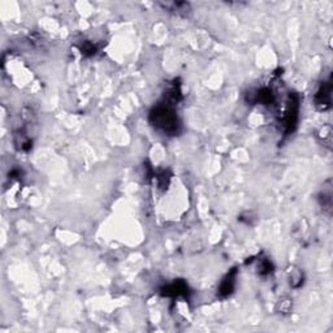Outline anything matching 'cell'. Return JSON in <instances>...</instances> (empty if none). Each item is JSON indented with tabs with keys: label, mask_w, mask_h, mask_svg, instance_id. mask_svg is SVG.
<instances>
[{
	"label": "cell",
	"mask_w": 333,
	"mask_h": 333,
	"mask_svg": "<svg viewBox=\"0 0 333 333\" xmlns=\"http://www.w3.org/2000/svg\"><path fill=\"white\" fill-rule=\"evenodd\" d=\"M150 123L158 130H162L165 134H176L178 132V118L171 104H159L150 112Z\"/></svg>",
	"instance_id": "6da1fadb"
},
{
	"label": "cell",
	"mask_w": 333,
	"mask_h": 333,
	"mask_svg": "<svg viewBox=\"0 0 333 333\" xmlns=\"http://www.w3.org/2000/svg\"><path fill=\"white\" fill-rule=\"evenodd\" d=\"M80 48L81 51H82V53H85V55H94L95 53V46L93 43H90V42H83V44Z\"/></svg>",
	"instance_id": "8992f818"
},
{
	"label": "cell",
	"mask_w": 333,
	"mask_h": 333,
	"mask_svg": "<svg viewBox=\"0 0 333 333\" xmlns=\"http://www.w3.org/2000/svg\"><path fill=\"white\" fill-rule=\"evenodd\" d=\"M236 269H232L227 276L224 277V280L221 281L220 288H219V294L221 297H227L230 293L233 292V288H234V279H236Z\"/></svg>",
	"instance_id": "5b68a950"
},
{
	"label": "cell",
	"mask_w": 333,
	"mask_h": 333,
	"mask_svg": "<svg viewBox=\"0 0 333 333\" xmlns=\"http://www.w3.org/2000/svg\"><path fill=\"white\" fill-rule=\"evenodd\" d=\"M298 120V98L295 95H290V102L286 109L285 117H284V128L285 133H292L295 129Z\"/></svg>",
	"instance_id": "7a4b0ae2"
},
{
	"label": "cell",
	"mask_w": 333,
	"mask_h": 333,
	"mask_svg": "<svg viewBox=\"0 0 333 333\" xmlns=\"http://www.w3.org/2000/svg\"><path fill=\"white\" fill-rule=\"evenodd\" d=\"M188 292L189 288L184 281H174L162 289V294L168 295V297H180V295L188 294Z\"/></svg>",
	"instance_id": "277c9868"
},
{
	"label": "cell",
	"mask_w": 333,
	"mask_h": 333,
	"mask_svg": "<svg viewBox=\"0 0 333 333\" xmlns=\"http://www.w3.org/2000/svg\"><path fill=\"white\" fill-rule=\"evenodd\" d=\"M259 269H260L259 272H260V274H262V275L268 274V272L272 269V264L268 262V260H260Z\"/></svg>",
	"instance_id": "52a82bcc"
},
{
	"label": "cell",
	"mask_w": 333,
	"mask_h": 333,
	"mask_svg": "<svg viewBox=\"0 0 333 333\" xmlns=\"http://www.w3.org/2000/svg\"><path fill=\"white\" fill-rule=\"evenodd\" d=\"M330 93H332V85L330 82L321 83L319 92L315 95L316 106L321 109H327L330 106Z\"/></svg>",
	"instance_id": "3957f363"
}]
</instances>
